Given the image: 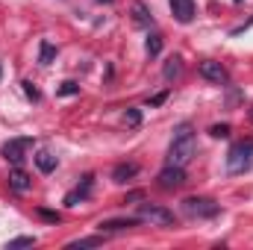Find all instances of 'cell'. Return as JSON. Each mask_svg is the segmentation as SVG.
Masks as SVG:
<instances>
[{
	"instance_id": "cell-1",
	"label": "cell",
	"mask_w": 253,
	"mask_h": 250,
	"mask_svg": "<svg viewBox=\"0 0 253 250\" xmlns=\"http://www.w3.org/2000/svg\"><path fill=\"white\" fill-rule=\"evenodd\" d=\"M197 153V141H194V132H191V124H180L177 132H174V141L168 147V165H180L186 168Z\"/></svg>"
},
{
	"instance_id": "cell-2",
	"label": "cell",
	"mask_w": 253,
	"mask_h": 250,
	"mask_svg": "<svg viewBox=\"0 0 253 250\" xmlns=\"http://www.w3.org/2000/svg\"><path fill=\"white\" fill-rule=\"evenodd\" d=\"M253 162V138H242L227 150V171L230 174H245Z\"/></svg>"
},
{
	"instance_id": "cell-3",
	"label": "cell",
	"mask_w": 253,
	"mask_h": 250,
	"mask_svg": "<svg viewBox=\"0 0 253 250\" xmlns=\"http://www.w3.org/2000/svg\"><path fill=\"white\" fill-rule=\"evenodd\" d=\"M183 212L189 218H215L221 212V203H215L212 197H186L183 200Z\"/></svg>"
},
{
	"instance_id": "cell-4",
	"label": "cell",
	"mask_w": 253,
	"mask_h": 250,
	"mask_svg": "<svg viewBox=\"0 0 253 250\" xmlns=\"http://www.w3.org/2000/svg\"><path fill=\"white\" fill-rule=\"evenodd\" d=\"M138 218L150 221V224H162V227L174 224V212L165 209V206H159V203H138Z\"/></svg>"
},
{
	"instance_id": "cell-5",
	"label": "cell",
	"mask_w": 253,
	"mask_h": 250,
	"mask_svg": "<svg viewBox=\"0 0 253 250\" xmlns=\"http://www.w3.org/2000/svg\"><path fill=\"white\" fill-rule=\"evenodd\" d=\"M156 183H159V188H165V191L183 188L186 186V168H180V165H165V168L159 171Z\"/></svg>"
},
{
	"instance_id": "cell-6",
	"label": "cell",
	"mask_w": 253,
	"mask_h": 250,
	"mask_svg": "<svg viewBox=\"0 0 253 250\" xmlns=\"http://www.w3.org/2000/svg\"><path fill=\"white\" fill-rule=\"evenodd\" d=\"M30 147H33V138H9V141L3 144V156H6L12 165H21Z\"/></svg>"
},
{
	"instance_id": "cell-7",
	"label": "cell",
	"mask_w": 253,
	"mask_h": 250,
	"mask_svg": "<svg viewBox=\"0 0 253 250\" xmlns=\"http://www.w3.org/2000/svg\"><path fill=\"white\" fill-rule=\"evenodd\" d=\"M197 74L203 77V80H209V83H215V85H224L227 80H230V74H227V68L221 62H212V59H206V62H200L197 68Z\"/></svg>"
},
{
	"instance_id": "cell-8",
	"label": "cell",
	"mask_w": 253,
	"mask_h": 250,
	"mask_svg": "<svg viewBox=\"0 0 253 250\" xmlns=\"http://www.w3.org/2000/svg\"><path fill=\"white\" fill-rule=\"evenodd\" d=\"M91 186H94V177H91V174H85L80 186L74 188V191H68V194H65V206H77L80 200H85V197L91 194Z\"/></svg>"
},
{
	"instance_id": "cell-9",
	"label": "cell",
	"mask_w": 253,
	"mask_h": 250,
	"mask_svg": "<svg viewBox=\"0 0 253 250\" xmlns=\"http://www.w3.org/2000/svg\"><path fill=\"white\" fill-rule=\"evenodd\" d=\"M138 221L141 218H112V221H100L97 227H100V233H121V230L138 227Z\"/></svg>"
},
{
	"instance_id": "cell-10",
	"label": "cell",
	"mask_w": 253,
	"mask_h": 250,
	"mask_svg": "<svg viewBox=\"0 0 253 250\" xmlns=\"http://www.w3.org/2000/svg\"><path fill=\"white\" fill-rule=\"evenodd\" d=\"M171 12L180 24H189L194 18V0H171Z\"/></svg>"
},
{
	"instance_id": "cell-11",
	"label": "cell",
	"mask_w": 253,
	"mask_h": 250,
	"mask_svg": "<svg viewBox=\"0 0 253 250\" xmlns=\"http://www.w3.org/2000/svg\"><path fill=\"white\" fill-rule=\"evenodd\" d=\"M135 174H138V165H135V162H121V165L112 168V183H126V180H132Z\"/></svg>"
},
{
	"instance_id": "cell-12",
	"label": "cell",
	"mask_w": 253,
	"mask_h": 250,
	"mask_svg": "<svg viewBox=\"0 0 253 250\" xmlns=\"http://www.w3.org/2000/svg\"><path fill=\"white\" fill-rule=\"evenodd\" d=\"M56 165H59V162H56V156H53L50 150H39V153H36V168H39L42 174H53Z\"/></svg>"
},
{
	"instance_id": "cell-13",
	"label": "cell",
	"mask_w": 253,
	"mask_h": 250,
	"mask_svg": "<svg viewBox=\"0 0 253 250\" xmlns=\"http://www.w3.org/2000/svg\"><path fill=\"white\" fill-rule=\"evenodd\" d=\"M9 186L15 188L18 194H24V191H30V186H33V180H30V174H27V171L15 168V171L9 174Z\"/></svg>"
},
{
	"instance_id": "cell-14",
	"label": "cell",
	"mask_w": 253,
	"mask_h": 250,
	"mask_svg": "<svg viewBox=\"0 0 253 250\" xmlns=\"http://www.w3.org/2000/svg\"><path fill=\"white\" fill-rule=\"evenodd\" d=\"M162 77H165L168 83L180 80V77H183V59H180V56H171V59L165 62V68H162Z\"/></svg>"
},
{
	"instance_id": "cell-15",
	"label": "cell",
	"mask_w": 253,
	"mask_h": 250,
	"mask_svg": "<svg viewBox=\"0 0 253 250\" xmlns=\"http://www.w3.org/2000/svg\"><path fill=\"white\" fill-rule=\"evenodd\" d=\"M132 12H135V24L138 27H150L153 24V15L144 9V3H132Z\"/></svg>"
},
{
	"instance_id": "cell-16",
	"label": "cell",
	"mask_w": 253,
	"mask_h": 250,
	"mask_svg": "<svg viewBox=\"0 0 253 250\" xmlns=\"http://www.w3.org/2000/svg\"><path fill=\"white\" fill-rule=\"evenodd\" d=\"M103 245V239L100 236H88V239H77V242H71L68 250H83V248H100Z\"/></svg>"
},
{
	"instance_id": "cell-17",
	"label": "cell",
	"mask_w": 253,
	"mask_h": 250,
	"mask_svg": "<svg viewBox=\"0 0 253 250\" xmlns=\"http://www.w3.org/2000/svg\"><path fill=\"white\" fill-rule=\"evenodd\" d=\"M56 59V47L50 44V42H42V47H39V62L42 65H50Z\"/></svg>"
},
{
	"instance_id": "cell-18",
	"label": "cell",
	"mask_w": 253,
	"mask_h": 250,
	"mask_svg": "<svg viewBox=\"0 0 253 250\" xmlns=\"http://www.w3.org/2000/svg\"><path fill=\"white\" fill-rule=\"evenodd\" d=\"M144 47H147V56H159L162 53V36H156V33L147 36V44Z\"/></svg>"
},
{
	"instance_id": "cell-19",
	"label": "cell",
	"mask_w": 253,
	"mask_h": 250,
	"mask_svg": "<svg viewBox=\"0 0 253 250\" xmlns=\"http://www.w3.org/2000/svg\"><path fill=\"white\" fill-rule=\"evenodd\" d=\"M124 121H126V126H132V129L141 126V109H132V106H129L124 112Z\"/></svg>"
},
{
	"instance_id": "cell-20",
	"label": "cell",
	"mask_w": 253,
	"mask_h": 250,
	"mask_svg": "<svg viewBox=\"0 0 253 250\" xmlns=\"http://www.w3.org/2000/svg\"><path fill=\"white\" fill-rule=\"evenodd\" d=\"M36 245V236H18V239H12L9 242V250H15V248H33Z\"/></svg>"
},
{
	"instance_id": "cell-21",
	"label": "cell",
	"mask_w": 253,
	"mask_h": 250,
	"mask_svg": "<svg viewBox=\"0 0 253 250\" xmlns=\"http://www.w3.org/2000/svg\"><path fill=\"white\" fill-rule=\"evenodd\" d=\"M209 135L212 138H227L230 135V124H212L209 126Z\"/></svg>"
},
{
	"instance_id": "cell-22",
	"label": "cell",
	"mask_w": 253,
	"mask_h": 250,
	"mask_svg": "<svg viewBox=\"0 0 253 250\" xmlns=\"http://www.w3.org/2000/svg\"><path fill=\"white\" fill-rule=\"evenodd\" d=\"M77 91H80V85H77V83H62V88H59V94H62V97H71V94H77Z\"/></svg>"
},
{
	"instance_id": "cell-23",
	"label": "cell",
	"mask_w": 253,
	"mask_h": 250,
	"mask_svg": "<svg viewBox=\"0 0 253 250\" xmlns=\"http://www.w3.org/2000/svg\"><path fill=\"white\" fill-rule=\"evenodd\" d=\"M24 94H27V97H30V100H39V97H42V94H39V88H36V85H33V83H30V80H27V83H24Z\"/></svg>"
},
{
	"instance_id": "cell-24",
	"label": "cell",
	"mask_w": 253,
	"mask_h": 250,
	"mask_svg": "<svg viewBox=\"0 0 253 250\" xmlns=\"http://www.w3.org/2000/svg\"><path fill=\"white\" fill-rule=\"evenodd\" d=\"M39 215H42L44 221H50V224H59V215H56V212H47V209H42Z\"/></svg>"
},
{
	"instance_id": "cell-25",
	"label": "cell",
	"mask_w": 253,
	"mask_h": 250,
	"mask_svg": "<svg viewBox=\"0 0 253 250\" xmlns=\"http://www.w3.org/2000/svg\"><path fill=\"white\" fill-rule=\"evenodd\" d=\"M165 97H168V91H159V94H153V97H150V106H159V103H165Z\"/></svg>"
},
{
	"instance_id": "cell-26",
	"label": "cell",
	"mask_w": 253,
	"mask_h": 250,
	"mask_svg": "<svg viewBox=\"0 0 253 250\" xmlns=\"http://www.w3.org/2000/svg\"><path fill=\"white\" fill-rule=\"evenodd\" d=\"M248 118H251V121H253V106H251V109H248Z\"/></svg>"
},
{
	"instance_id": "cell-27",
	"label": "cell",
	"mask_w": 253,
	"mask_h": 250,
	"mask_svg": "<svg viewBox=\"0 0 253 250\" xmlns=\"http://www.w3.org/2000/svg\"><path fill=\"white\" fill-rule=\"evenodd\" d=\"M103 3H112V0H103Z\"/></svg>"
}]
</instances>
